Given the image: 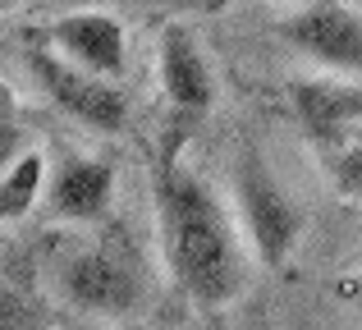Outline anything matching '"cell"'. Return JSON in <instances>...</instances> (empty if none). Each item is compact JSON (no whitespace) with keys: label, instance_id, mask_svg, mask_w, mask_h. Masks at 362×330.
I'll return each instance as SVG.
<instances>
[{"label":"cell","instance_id":"6da1fadb","mask_svg":"<svg viewBox=\"0 0 362 330\" xmlns=\"http://www.w3.org/2000/svg\"><path fill=\"white\" fill-rule=\"evenodd\" d=\"M184 134L170 129L165 152L151 170L156 197V234L170 285L202 312H221L247 285V239L225 202L179 161Z\"/></svg>","mask_w":362,"mask_h":330},{"label":"cell","instance_id":"7a4b0ae2","mask_svg":"<svg viewBox=\"0 0 362 330\" xmlns=\"http://www.w3.org/2000/svg\"><path fill=\"white\" fill-rule=\"evenodd\" d=\"M23 46V69L28 78L42 88V97L55 110H64L69 119H78L83 129H97V134H119L129 124V97H124L119 78L88 69V64L60 55L46 37H37L33 28L18 33Z\"/></svg>","mask_w":362,"mask_h":330},{"label":"cell","instance_id":"3957f363","mask_svg":"<svg viewBox=\"0 0 362 330\" xmlns=\"http://www.w3.org/2000/svg\"><path fill=\"white\" fill-rule=\"evenodd\" d=\"M234 211H239L243 239L262 266L275 271L293 257L303 234V211L257 152H243L234 165Z\"/></svg>","mask_w":362,"mask_h":330},{"label":"cell","instance_id":"277c9868","mask_svg":"<svg viewBox=\"0 0 362 330\" xmlns=\"http://www.w3.org/2000/svg\"><path fill=\"white\" fill-rule=\"evenodd\" d=\"M55 289L83 317H129L142 303L138 261L115 243H78L55 261Z\"/></svg>","mask_w":362,"mask_h":330},{"label":"cell","instance_id":"5b68a950","mask_svg":"<svg viewBox=\"0 0 362 330\" xmlns=\"http://www.w3.org/2000/svg\"><path fill=\"white\" fill-rule=\"evenodd\" d=\"M156 78L160 92H165L175 134L197 129L206 119V110L216 106V73L206 64L202 46H197L193 28L179 23V18H165V28L156 37Z\"/></svg>","mask_w":362,"mask_h":330},{"label":"cell","instance_id":"8992f818","mask_svg":"<svg viewBox=\"0 0 362 330\" xmlns=\"http://www.w3.org/2000/svg\"><path fill=\"white\" fill-rule=\"evenodd\" d=\"M280 37L303 55V60L321 64L330 73H349L362 78V14L339 0H317L303 5L280 23Z\"/></svg>","mask_w":362,"mask_h":330},{"label":"cell","instance_id":"52a82bcc","mask_svg":"<svg viewBox=\"0 0 362 330\" xmlns=\"http://www.w3.org/2000/svg\"><path fill=\"white\" fill-rule=\"evenodd\" d=\"M289 106L317 152H339L344 138L354 134V124H362V78L330 69L317 78H293Z\"/></svg>","mask_w":362,"mask_h":330},{"label":"cell","instance_id":"ba28073f","mask_svg":"<svg viewBox=\"0 0 362 330\" xmlns=\"http://www.w3.org/2000/svg\"><path fill=\"white\" fill-rule=\"evenodd\" d=\"M37 37L55 46L60 55L88 64V69L106 73V78H124L129 69V37H124V23L106 9H64L51 23H28Z\"/></svg>","mask_w":362,"mask_h":330},{"label":"cell","instance_id":"9c48e42d","mask_svg":"<svg viewBox=\"0 0 362 330\" xmlns=\"http://www.w3.org/2000/svg\"><path fill=\"white\" fill-rule=\"evenodd\" d=\"M110 197H115V165L110 161L64 156L55 170H46L42 202L55 220H74V225L101 220L110 211Z\"/></svg>","mask_w":362,"mask_h":330},{"label":"cell","instance_id":"30bf717a","mask_svg":"<svg viewBox=\"0 0 362 330\" xmlns=\"http://www.w3.org/2000/svg\"><path fill=\"white\" fill-rule=\"evenodd\" d=\"M42 188H46V156L23 152L5 175H0V230H5L9 220H18V216L33 211V202L42 197Z\"/></svg>","mask_w":362,"mask_h":330},{"label":"cell","instance_id":"8fae6325","mask_svg":"<svg viewBox=\"0 0 362 330\" xmlns=\"http://www.w3.org/2000/svg\"><path fill=\"white\" fill-rule=\"evenodd\" d=\"M28 152V124H23V106L18 92L0 78V175Z\"/></svg>","mask_w":362,"mask_h":330},{"label":"cell","instance_id":"7c38bea8","mask_svg":"<svg viewBox=\"0 0 362 330\" xmlns=\"http://www.w3.org/2000/svg\"><path fill=\"white\" fill-rule=\"evenodd\" d=\"M330 179H335V193L344 202H362V138L344 143L330 161Z\"/></svg>","mask_w":362,"mask_h":330},{"label":"cell","instance_id":"4fadbf2b","mask_svg":"<svg viewBox=\"0 0 362 330\" xmlns=\"http://www.w3.org/2000/svg\"><path fill=\"white\" fill-rule=\"evenodd\" d=\"M106 5H133V9H151V14L179 18V14H221V9L234 5V0H106Z\"/></svg>","mask_w":362,"mask_h":330},{"label":"cell","instance_id":"5bb4252c","mask_svg":"<svg viewBox=\"0 0 362 330\" xmlns=\"http://www.w3.org/2000/svg\"><path fill=\"white\" fill-rule=\"evenodd\" d=\"M9 5H18V0H0V9H9Z\"/></svg>","mask_w":362,"mask_h":330}]
</instances>
